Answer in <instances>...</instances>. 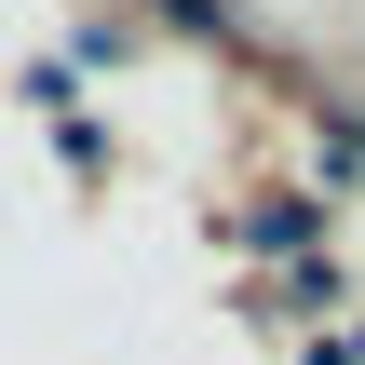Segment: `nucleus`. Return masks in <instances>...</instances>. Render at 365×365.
Masks as SVG:
<instances>
[{
	"label": "nucleus",
	"mask_w": 365,
	"mask_h": 365,
	"mask_svg": "<svg viewBox=\"0 0 365 365\" xmlns=\"http://www.w3.org/2000/svg\"><path fill=\"white\" fill-rule=\"evenodd\" d=\"M163 14H190V27H230V0H163Z\"/></svg>",
	"instance_id": "f257e3e1"
}]
</instances>
